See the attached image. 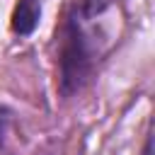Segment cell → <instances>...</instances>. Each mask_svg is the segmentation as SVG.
<instances>
[{"label":"cell","instance_id":"3","mask_svg":"<svg viewBox=\"0 0 155 155\" xmlns=\"http://www.w3.org/2000/svg\"><path fill=\"white\" fill-rule=\"evenodd\" d=\"M150 145H153V140L148 138V143H145V155H150Z\"/></svg>","mask_w":155,"mask_h":155},{"label":"cell","instance_id":"1","mask_svg":"<svg viewBox=\"0 0 155 155\" xmlns=\"http://www.w3.org/2000/svg\"><path fill=\"white\" fill-rule=\"evenodd\" d=\"M90 73V53L85 46V39L75 24V19L68 22L63 53H61V90L63 94H73L82 87L85 78Z\"/></svg>","mask_w":155,"mask_h":155},{"label":"cell","instance_id":"2","mask_svg":"<svg viewBox=\"0 0 155 155\" xmlns=\"http://www.w3.org/2000/svg\"><path fill=\"white\" fill-rule=\"evenodd\" d=\"M39 15H41L39 0H19L12 12V29L17 34H31L39 24Z\"/></svg>","mask_w":155,"mask_h":155}]
</instances>
